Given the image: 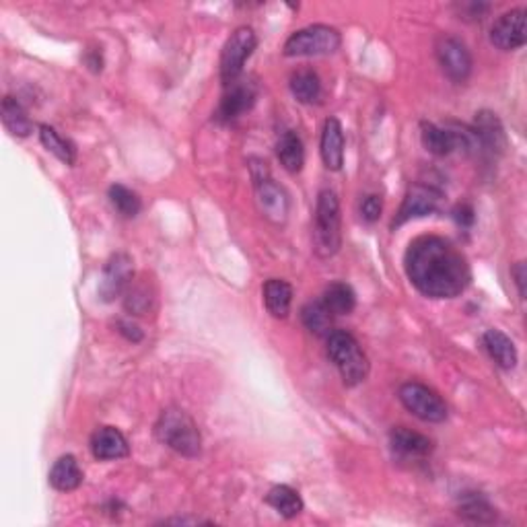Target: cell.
Instances as JSON below:
<instances>
[{"mask_svg":"<svg viewBox=\"0 0 527 527\" xmlns=\"http://www.w3.org/2000/svg\"><path fill=\"white\" fill-rule=\"evenodd\" d=\"M301 319L305 328L316 336H330L333 332V313L324 305L322 299L307 303L301 309Z\"/></svg>","mask_w":527,"mask_h":527,"instance_id":"obj_27","label":"cell"},{"mask_svg":"<svg viewBox=\"0 0 527 527\" xmlns=\"http://www.w3.org/2000/svg\"><path fill=\"white\" fill-rule=\"evenodd\" d=\"M406 275L418 292L431 299H453L468 289L472 270L468 259L451 242L423 235L408 245Z\"/></svg>","mask_w":527,"mask_h":527,"instance_id":"obj_1","label":"cell"},{"mask_svg":"<svg viewBox=\"0 0 527 527\" xmlns=\"http://www.w3.org/2000/svg\"><path fill=\"white\" fill-rule=\"evenodd\" d=\"M527 12L525 9H513L500 15L490 29V42L503 52L523 48L527 42Z\"/></svg>","mask_w":527,"mask_h":527,"instance_id":"obj_11","label":"cell"},{"mask_svg":"<svg viewBox=\"0 0 527 527\" xmlns=\"http://www.w3.org/2000/svg\"><path fill=\"white\" fill-rule=\"evenodd\" d=\"M250 169L258 210L262 212V217L268 218L272 225H284L286 217H289V196H286V192L272 179L268 167H266L264 161L251 159Z\"/></svg>","mask_w":527,"mask_h":527,"instance_id":"obj_5","label":"cell"},{"mask_svg":"<svg viewBox=\"0 0 527 527\" xmlns=\"http://www.w3.org/2000/svg\"><path fill=\"white\" fill-rule=\"evenodd\" d=\"M472 130L478 138L480 152H489L492 157L503 155L506 149V135L495 111H478L476 118H473Z\"/></svg>","mask_w":527,"mask_h":527,"instance_id":"obj_14","label":"cell"},{"mask_svg":"<svg viewBox=\"0 0 527 527\" xmlns=\"http://www.w3.org/2000/svg\"><path fill=\"white\" fill-rule=\"evenodd\" d=\"M258 45L256 31L248 25L237 28L226 39L221 52V81L223 85H231L242 77L245 60H248Z\"/></svg>","mask_w":527,"mask_h":527,"instance_id":"obj_7","label":"cell"},{"mask_svg":"<svg viewBox=\"0 0 527 527\" xmlns=\"http://www.w3.org/2000/svg\"><path fill=\"white\" fill-rule=\"evenodd\" d=\"M457 11H459V19H464V21H482V19L489 15L490 4L462 3V4H457Z\"/></svg>","mask_w":527,"mask_h":527,"instance_id":"obj_33","label":"cell"},{"mask_svg":"<svg viewBox=\"0 0 527 527\" xmlns=\"http://www.w3.org/2000/svg\"><path fill=\"white\" fill-rule=\"evenodd\" d=\"M118 332L128 338L130 342H140V340H143V332H140L138 325L132 322H118Z\"/></svg>","mask_w":527,"mask_h":527,"instance_id":"obj_35","label":"cell"},{"mask_svg":"<svg viewBox=\"0 0 527 527\" xmlns=\"http://www.w3.org/2000/svg\"><path fill=\"white\" fill-rule=\"evenodd\" d=\"M266 503H268L272 509H275L280 517L284 519H292L297 517L299 513L303 511V498L295 489L286 484H278L272 486L266 495Z\"/></svg>","mask_w":527,"mask_h":527,"instance_id":"obj_22","label":"cell"},{"mask_svg":"<svg viewBox=\"0 0 527 527\" xmlns=\"http://www.w3.org/2000/svg\"><path fill=\"white\" fill-rule=\"evenodd\" d=\"M264 303L272 317L284 319L291 313L292 286L283 278H270L264 284Z\"/></svg>","mask_w":527,"mask_h":527,"instance_id":"obj_20","label":"cell"},{"mask_svg":"<svg viewBox=\"0 0 527 527\" xmlns=\"http://www.w3.org/2000/svg\"><path fill=\"white\" fill-rule=\"evenodd\" d=\"M398 398L406 410L412 412L416 418L424 420V423H443L447 415H449L443 398L418 382L404 383L398 391Z\"/></svg>","mask_w":527,"mask_h":527,"instance_id":"obj_8","label":"cell"},{"mask_svg":"<svg viewBox=\"0 0 527 527\" xmlns=\"http://www.w3.org/2000/svg\"><path fill=\"white\" fill-rule=\"evenodd\" d=\"M525 276H527L525 262H517L515 268H513V278H515V284H517L519 295H522V299L525 297Z\"/></svg>","mask_w":527,"mask_h":527,"instance_id":"obj_36","label":"cell"},{"mask_svg":"<svg viewBox=\"0 0 527 527\" xmlns=\"http://www.w3.org/2000/svg\"><path fill=\"white\" fill-rule=\"evenodd\" d=\"M439 204H441V190H437L435 185H429V184L410 185L404 196L402 206H399L396 218H393L391 226L396 229V226H402L404 223L412 221V218L429 217L432 212L439 210Z\"/></svg>","mask_w":527,"mask_h":527,"instance_id":"obj_10","label":"cell"},{"mask_svg":"<svg viewBox=\"0 0 527 527\" xmlns=\"http://www.w3.org/2000/svg\"><path fill=\"white\" fill-rule=\"evenodd\" d=\"M322 301L333 313V316H349V313H352V309L357 307V295L350 284L332 283L325 286Z\"/></svg>","mask_w":527,"mask_h":527,"instance_id":"obj_26","label":"cell"},{"mask_svg":"<svg viewBox=\"0 0 527 527\" xmlns=\"http://www.w3.org/2000/svg\"><path fill=\"white\" fill-rule=\"evenodd\" d=\"M342 245V215L336 192L322 190L317 196L316 223H313V250L317 258L328 259L340 251Z\"/></svg>","mask_w":527,"mask_h":527,"instance_id":"obj_3","label":"cell"},{"mask_svg":"<svg viewBox=\"0 0 527 527\" xmlns=\"http://www.w3.org/2000/svg\"><path fill=\"white\" fill-rule=\"evenodd\" d=\"M91 453L99 462H111V459H122L130 453L128 439L116 426H102L93 432L91 437Z\"/></svg>","mask_w":527,"mask_h":527,"instance_id":"obj_15","label":"cell"},{"mask_svg":"<svg viewBox=\"0 0 527 527\" xmlns=\"http://www.w3.org/2000/svg\"><path fill=\"white\" fill-rule=\"evenodd\" d=\"M276 155L280 165L289 173H299L305 165V149L303 140L299 138L297 132L286 130L276 143Z\"/></svg>","mask_w":527,"mask_h":527,"instance_id":"obj_21","label":"cell"},{"mask_svg":"<svg viewBox=\"0 0 527 527\" xmlns=\"http://www.w3.org/2000/svg\"><path fill=\"white\" fill-rule=\"evenodd\" d=\"M435 54L443 72L453 83H465L472 75V54L462 39L441 36L437 39Z\"/></svg>","mask_w":527,"mask_h":527,"instance_id":"obj_9","label":"cell"},{"mask_svg":"<svg viewBox=\"0 0 527 527\" xmlns=\"http://www.w3.org/2000/svg\"><path fill=\"white\" fill-rule=\"evenodd\" d=\"M322 159L325 169L340 171L344 165V130L338 118H328L322 130Z\"/></svg>","mask_w":527,"mask_h":527,"instance_id":"obj_16","label":"cell"},{"mask_svg":"<svg viewBox=\"0 0 527 527\" xmlns=\"http://www.w3.org/2000/svg\"><path fill=\"white\" fill-rule=\"evenodd\" d=\"M382 212H383V200L379 198L377 194H369V196L363 198V202H361L363 221L375 223V221H379V217H382Z\"/></svg>","mask_w":527,"mask_h":527,"instance_id":"obj_32","label":"cell"},{"mask_svg":"<svg viewBox=\"0 0 527 527\" xmlns=\"http://www.w3.org/2000/svg\"><path fill=\"white\" fill-rule=\"evenodd\" d=\"M39 140L48 149L52 155L66 165H72L77 161V149L69 138H64L56 128H52L48 124L39 126Z\"/></svg>","mask_w":527,"mask_h":527,"instance_id":"obj_28","label":"cell"},{"mask_svg":"<svg viewBox=\"0 0 527 527\" xmlns=\"http://www.w3.org/2000/svg\"><path fill=\"white\" fill-rule=\"evenodd\" d=\"M155 435L163 445L184 457H196L202 449V437H200L198 424L182 408L163 410L155 424Z\"/></svg>","mask_w":527,"mask_h":527,"instance_id":"obj_2","label":"cell"},{"mask_svg":"<svg viewBox=\"0 0 527 527\" xmlns=\"http://www.w3.org/2000/svg\"><path fill=\"white\" fill-rule=\"evenodd\" d=\"M225 89L226 91L221 99V105L217 110V119L223 124H229L253 108L258 99V86L256 83L239 78V81L226 85Z\"/></svg>","mask_w":527,"mask_h":527,"instance_id":"obj_13","label":"cell"},{"mask_svg":"<svg viewBox=\"0 0 527 527\" xmlns=\"http://www.w3.org/2000/svg\"><path fill=\"white\" fill-rule=\"evenodd\" d=\"M0 113H3L4 128L9 130L12 136L25 138L33 132V124L28 116V111L23 110V105L19 103L15 97L3 99V108H0Z\"/></svg>","mask_w":527,"mask_h":527,"instance_id":"obj_24","label":"cell"},{"mask_svg":"<svg viewBox=\"0 0 527 527\" xmlns=\"http://www.w3.org/2000/svg\"><path fill=\"white\" fill-rule=\"evenodd\" d=\"M291 93L299 103L311 105L322 99V81L316 72L309 69H301L292 72L291 77Z\"/></svg>","mask_w":527,"mask_h":527,"instance_id":"obj_23","label":"cell"},{"mask_svg":"<svg viewBox=\"0 0 527 527\" xmlns=\"http://www.w3.org/2000/svg\"><path fill=\"white\" fill-rule=\"evenodd\" d=\"M453 218H456V223L459 226H464V229H470L476 221V215H473V209L470 204H457L456 209H453Z\"/></svg>","mask_w":527,"mask_h":527,"instance_id":"obj_34","label":"cell"},{"mask_svg":"<svg viewBox=\"0 0 527 527\" xmlns=\"http://www.w3.org/2000/svg\"><path fill=\"white\" fill-rule=\"evenodd\" d=\"M110 202L113 206V210L118 212L119 217L124 218H135L140 209H143V202L136 192H132L130 188H126L122 184H113L110 188Z\"/></svg>","mask_w":527,"mask_h":527,"instance_id":"obj_30","label":"cell"},{"mask_svg":"<svg viewBox=\"0 0 527 527\" xmlns=\"http://www.w3.org/2000/svg\"><path fill=\"white\" fill-rule=\"evenodd\" d=\"M482 346L489 352V357L495 361L500 369L511 371L517 365V349L513 340L500 330H489L482 336Z\"/></svg>","mask_w":527,"mask_h":527,"instance_id":"obj_18","label":"cell"},{"mask_svg":"<svg viewBox=\"0 0 527 527\" xmlns=\"http://www.w3.org/2000/svg\"><path fill=\"white\" fill-rule=\"evenodd\" d=\"M342 44V36L330 25H309L292 33L284 42V56H325L333 54Z\"/></svg>","mask_w":527,"mask_h":527,"instance_id":"obj_6","label":"cell"},{"mask_svg":"<svg viewBox=\"0 0 527 527\" xmlns=\"http://www.w3.org/2000/svg\"><path fill=\"white\" fill-rule=\"evenodd\" d=\"M420 138H423L424 149L437 157L451 155V152L456 151V143H453V136L451 132L447 130V126L423 122L420 124Z\"/></svg>","mask_w":527,"mask_h":527,"instance_id":"obj_25","label":"cell"},{"mask_svg":"<svg viewBox=\"0 0 527 527\" xmlns=\"http://www.w3.org/2000/svg\"><path fill=\"white\" fill-rule=\"evenodd\" d=\"M132 278H135L132 258L128 253H116L103 268L102 280H99V297L108 303L113 301V299H118L122 292L128 291Z\"/></svg>","mask_w":527,"mask_h":527,"instance_id":"obj_12","label":"cell"},{"mask_svg":"<svg viewBox=\"0 0 527 527\" xmlns=\"http://www.w3.org/2000/svg\"><path fill=\"white\" fill-rule=\"evenodd\" d=\"M328 357L338 366L340 377L346 388L361 385L369 375V358H366L361 344L349 332L333 330L328 336Z\"/></svg>","mask_w":527,"mask_h":527,"instance_id":"obj_4","label":"cell"},{"mask_svg":"<svg viewBox=\"0 0 527 527\" xmlns=\"http://www.w3.org/2000/svg\"><path fill=\"white\" fill-rule=\"evenodd\" d=\"M126 309L130 313H135V316H144L146 311L151 309L152 305V295L149 291V286L144 283H138V284H130L128 291H126Z\"/></svg>","mask_w":527,"mask_h":527,"instance_id":"obj_31","label":"cell"},{"mask_svg":"<svg viewBox=\"0 0 527 527\" xmlns=\"http://www.w3.org/2000/svg\"><path fill=\"white\" fill-rule=\"evenodd\" d=\"M459 517L472 523H490L497 517V513L489 505V500L480 495H468L459 503Z\"/></svg>","mask_w":527,"mask_h":527,"instance_id":"obj_29","label":"cell"},{"mask_svg":"<svg viewBox=\"0 0 527 527\" xmlns=\"http://www.w3.org/2000/svg\"><path fill=\"white\" fill-rule=\"evenodd\" d=\"M390 445L396 456L408 459L426 457L431 456L432 451V441L429 437L406 429V426H396V429L390 432Z\"/></svg>","mask_w":527,"mask_h":527,"instance_id":"obj_17","label":"cell"},{"mask_svg":"<svg viewBox=\"0 0 527 527\" xmlns=\"http://www.w3.org/2000/svg\"><path fill=\"white\" fill-rule=\"evenodd\" d=\"M83 470L78 465L75 456H62L56 459V464L50 470V484L58 492H72L83 484Z\"/></svg>","mask_w":527,"mask_h":527,"instance_id":"obj_19","label":"cell"}]
</instances>
